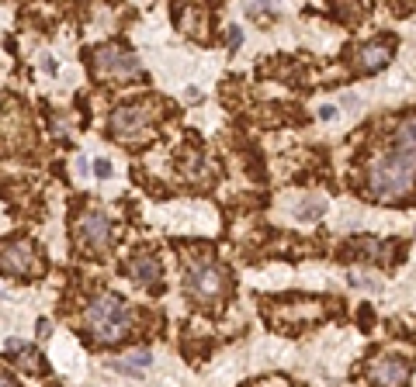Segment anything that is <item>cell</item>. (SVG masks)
<instances>
[{"label":"cell","instance_id":"obj_12","mask_svg":"<svg viewBox=\"0 0 416 387\" xmlns=\"http://www.w3.org/2000/svg\"><path fill=\"white\" fill-rule=\"evenodd\" d=\"M8 353H11V356H18V363H21L25 370H32V373L46 370V363L39 359V353H35L32 346H25V342H8Z\"/></svg>","mask_w":416,"mask_h":387},{"label":"cell","instance_id":"obj_13","mask_svg":"<svg viewBox=\"0 0 416 387\" xmlns=\"http://www.w3.org/2000/svg\"><path fill=\"white\" fill-rule=\"evenodd\" d=\"M378 242L375 239H350L347 246H343V256H364V259H375L378 256Z\"/></svg>","mask_w":416,"mask_h":387},{"label":"cell","instance_id":"obj_6","mask_svg":"<svg viewBox=\"0 0 416 387\" xmlns=\"http://www.w3.org/2000/svg\"><path fill=\"white\" fill-rule=\"evenodd\" d=\"M77 239H80V246H84L87 252H104L108 242H111V221H108L101 211H87V215L80 218Z\"/></svg>","mask_w":416,"mask_h":387},{"label":"cell","instance_id":"obj_18","mask_svg":"<svg viewBox=\"0 0 416 387\" xmlns=\"http://www.w3.org/2000/svg\"><path fill=\"white\" fill-rule=\"evenodd\" d=\"M94 173H97L101 180H108V177H111V163H108V159H97V163H94Z\"/></svg>","mask_w":416,"mask_h":387},{"label":"cell","instance_id":"obj_1","mask_svg":"<svg viewBox=\"0 0 416 387\" xmlns=\"http://www.w3.org/2000/svg\"><path fill=\"white\" fill-rule=\"evenodd\" d=\"M416 187V159L402 152H388L371 166V194L378 201H402Z\"/></svg>","mask_w":416,"mask_h":387},{"label":"cell","instance_id":"obj_3","mask_svg":"<svg viewBox=\"0 0 416 387\" xmlns=\"http://www.w3.org/2000/svg\"><path fill=\"white\" fill-rule=\"evenodd\" d=\"M149 125H153V104L149 101H135V104H125L111 115V135L129 142V146H139L149 139Z\"/></svg>","mask_w":416,"mask_h":387},{"label":"cell","instance_id":"obj_15","mask_svg":"<svg viewBox=\"0 0 416 387\" xmlns=\"http://www.w3.org/2000/svg\"><path fill=\"white\" fill-rule=\"evenodd\" d=\"M122 363H129V370H132V373H142V366L149 363V353H146V349H135V353H129Z\"/></svg>","mask_w":416,"mask_h":387},{"label":"cell","instance_id":"obj_11","mask_svg":"<svg viewBox=\"0 0 416 387\" xmlns=\"http://www.w3.org/2000/svg\"><path fill=\"white\" fill-rule=\"evenodd\" d=\"M395 152L416 159V118H406L399 125V132H395Z\"/></svg>","mask_w":416,"mask_h":387},{"label":"cell","instance_id":"obj_16","mask_svg":"<svg viewBox=\"0 0 416 387\" xmlns=\"http://www.w3.org/2000/svg\"><path fill=\"white\" fill-rule=\"evenodd\" d=\"M323 211V197H309L305 204H299V218H316Z\"/></svg>","mask_w":416,"mask_h":387},{"label":"cell","instance_id":"obj_2","mask_svg":"<svg viewBox=\"0 0 416 387\" xmlns=\"http://www.w3.org/2000/svg\"><path fill=\"white\" fill-rule=\"evenodd\" d=\"M87 328L97 342H118L129 328V304L115 294H101L87 308Z\"/></svg>","mask_w":416,"mask_h":387},{"label":"cell","instance_id":"obj_10","mask_svg":"<svg viewBox=\"0 0 416 387\" xmlns=\"http://www.w3.org/2000/svg\"><path fill=\"white\" fill-rule=\"evenodd\" d=\"M125 270H129L132 280H139V284H156V280H160V263H156L149 252H135V256L125 263Z\"/></svg>","mask_w":416,"mask_h":387},{"label":"cell","instance_id":"obj_5","mask_svg":"<svg viewBox=\"0 0 416 387\" xmlns=\"http://www.w3.org/2000/svg\"><path fill=\"white\" fill-rule=\"evenodd\" d=\"M0 263H4V273L11 277H35L42 273V259L35 252L32 242H4V252H0Z\"/></svg>","mask_w":416,"mask_h":387},{"label":"cell","instance_id":"obj_17","mask_svg":"<svg viewBox=\"0 0 416 387\" xmlns=\"http://www.w3.org/2000/svg\"><path fill=\"white\" fill-rule=\"evenodd\" d=\"M347 284H350V287H371L375 280H371V277H364V273H347Z\"/></svg>","mask_w":416,"mask_h":387},{"label":"cell","instance_id":"obj_20","mask_svg":"<svg viewBox=\"0 0 416 387\" xmlns=\"http://www.w3.org/2000/svg\"><path fill=\"white\" fill-rule=\"evenodd\" d=\"M319 118H323V121H333V118H337V108H333V104L319 108Z\"/></svg>","mask_w":416,"mask_h":387},{"label":"cell","instance_id":"obj_19","mask_svg":"<svg viewBox=\"0 0 416 387\" xmlns=\"http://www.w3.org/2000/svg\"><path fill=\"white\" fill-rule=\"evenodd\" d=\"M240 42H243V32H240V28H229V46L240 49Z\"/></svg>","mask_w":416,"mask_h":387},{"label":"cell","instance_id":"obj_8","mask_svg":"<svg viewBox=\"0 0 416 387\" xmlns=\"http://www.w3.org/2000/svg\"><path fill=\"white\" fill-rule=\"evenodd\" d=\"M223 287H226L223 273H219L216 266H208V263H205V266H194L191 277H187V294H194V297H201V301L219 297Z\"/></svg>","mask_w":416,"mask_h":387},{"label":"cell","instance_id":"obj_4","mask_svg":"<svg viewBox=\"0 0 416 387\" xmlns=\"http://www.w3.org/2000/svg\"><path fill=\"white\" fill-rule=\"evenodd\" d=\"M94 73H97V77H104V80L139 77V59H135L129 49H122V46L108 42V46H97V49H94Z\"/></svg>","mask_w":416,"mask_h":387},{"label":"cell","instance_id":"obj_21","mask_svg":"<svg viewBox=\"0 0 416 387\" xmlns=\"http://www.w3.org/2000/svg\"><path fill=\"white\" fill-rule=\"evenodd\" d=\"M0 387H18V384L11 380V373H4V377H0Z\"/></svg>","mask_w":416,"mask_h":387},{"label":"cell","instance_id":"obj_14","mask_svg":"<svg viewBox=\"0 0 416 387\" xmlns=\"http://www.w3.org/2000/svg\"><path fill=\"white\" fill-rule=\"evenodd\" d=\"M201 18H208V14H205V11H198V8H187V11L180 14L184 28H187L194 39H208V35H205V28H201Z\"/></svg>","mask_w":416,"mask_h":387},{"label":"cell","instance_id":"obj_9","mask_svg":"<svg viewBox=\"0 0 416 387\" xmlns=\"http://www.w3.org/2000/svg\"><path fill=\"white\" fill-rule=\"evenodd\" d=\"M392 59V42H368L357 49V70L361 73H375V70H385Z\"/></svg>","mask_w":416,"mask_h":387},{"label":"cell","instance_id":"obj_7","mask_svg":"<svg viewBox=\"0 0 416 387\" xmlns=\"http://www.w3.org/2000/svg\"><path fill=\"white\" fill-rule=\"evenodd\" d=\"M371 380H375V387H406V380H409V359H402V356H381L371 366Z\"/></svg>","mask_w":416,"mask_h":387}]
</instances>
